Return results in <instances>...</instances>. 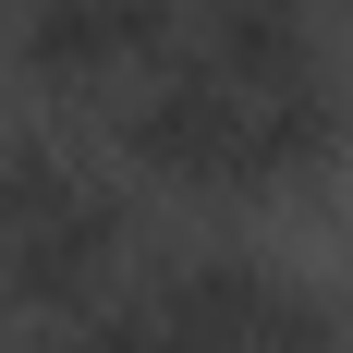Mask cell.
<instances>
[{
	"label": "cell",
	"instance_id": "1",
	"mask_svg": "<svg viewBox=\"0 0 353 353\" xmlns=\"http://www.w3.org/2000/svg\"><path fill=\"white\" fill-rule=\"evenodd\" d=\"M134 256V208L110 195L73 146H0V292L25 317H85L110 305Z\"/></svg>",
	"mask_w": 353,
	"mask_h": 353
},
{
	"label": "cell",
	"instance_id": "2",
	"mask_svg": "<svg viewBox=\"0 0 353 353\" xmlns=\"http://www.w3.org/2000/svg\"><path fill=\"white\" fill-rule=\"evenodd\" d=\"M171 25L183 0H12V25H0V49H12V73L25 85H49V98H122L146 61H171Z\"/></svg>",
	"mask_w": 353,
	"mask_h": 353
},
{
	"label": "cell",
	"instance_id": "3",
	"mask_svg": "<svg viewBox=\"0 0 353 353\" xmlns=\"http://www.w3.org/2000/svg\"><path fill=\"white\" fill-rule=\"evenodd\" d=\"M268 281H281V268H268V256H244V244H183V256H159V268H146L134 317L159 329L171 353H244Z\"/></svg>",
	"mask_w": 353,
	"mask_h": 353
},
{
	"label": "cell",
	"instance_id": "4",
	"mask_svg": "<svg viewBox=\"0 0 353 353\" xmlns=\"http://www.w3.org/2000/svg\"><path fill=\"white\" fill-rule=\"evenodd\" d=\"M244 353H341V305H329L317 281H268V305H256Z\"/></svg>",
	"mask_w": 353,
	"mask_h": 353
},
{
	"label": "cell",
	"instance_id": "5",
	"mask_svg": "<svg viewBox=\"0 0 353 353\" xmlns=\"http://www.w3.org/2000/svg\"><path fill=\"white\" fill-rule=\"evenodd\" d=\"M0 146H12V134H0Z\"/></svg>",
	"mask_w": 353,
	"mask_h": 353
}]
</instances>
